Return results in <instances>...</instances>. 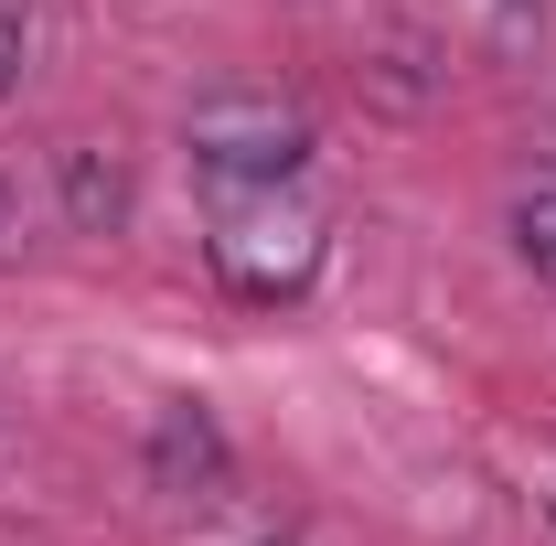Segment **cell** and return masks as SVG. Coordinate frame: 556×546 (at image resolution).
Instances as JSON below:
<instances>
[{
	"mask_svg": "<svg viewBox=\"0 0 556 546\" xmlns=\"http://www.w3.org/2000/svg\"><path fill=\"white\" fill-rule=\"evenodd\" d=\"M204 258L236 300H300L321 278V214L300 204L289 183H214Z\"/></svg>",
	"mask_w": 556,
	"mask_h": 546,
	"instance_id": "1",
	"label": "cell"
},
{
	"mask_svg": "<svg viewBox=\"0 0 556 546\" xmlns=\"http://www.w3.org/2000/svg\"><path fill=\"white\" fill-rule=\"evenodd\" d=\"M182 150H193L204 183H300L311 119L289 97H268V86H214V97H193V119H182Z\"/></svg>",
	"mask_w": 556,
	"mask_h": 546,
	"instance_id": "2",
	"label": "cell"
},
{
	"mask_svg": "<svg viewBox=\"0 0 556 546\" xmlns=\"http://www.w3.org/2000/svg\"><path fill=\"white\" fill-rule=\"evenodd\" d=\"M150 482H161V493H193V504L225 482V429H214L193 397H172V408L150 418Z\"/></svg>",
	"mask_w": 556,
	"mask_h": 546,
	"instance_id": "3",
	"label": "cell"
},
{
	"mask_svg": "<svg viewBox=\"0 0 556 546\" xmlns=\"http://www.w3.org/2000/svg\"><path fill=\"white\" fill-rule=\"evenodd\" d=\"M65 214L86 236H118V225H129V172H118L108 150H65Z\"/></svg>",
	"mask_w": 556,
	"mask_h": 546,
	"instance_id": "4",
	"label": "cell"
},
{
	"mask_svg": "<svg viewBox=\"0 0 556 546\" xmlns=\"http://www.w3.org/2000/svg\"><path fill=\"white\" fill-rule=\"evenodd\" d=\"M514 247H525V269H535V278L556 289V172L514 194Z\"/></svg>",
	"mask_w": 556,
	"mask_h": 546,
	"instance_id": "5",
	"label": "cell"
},
{
	"mask_svg": "<svg viewBox=\"0 0 556 546\" xmlns=\"http://www.w3.org/2000/svg\"><path fill=\"white\" fill-rule=\"evenodd\" d=\"M22 54H33V33H22V11H0V97L22 86Z\"/></svg>",
	"mask_w": 556,
	"mask_h": 546,
	"instance_id": "6",
	"label": "cell"
},
{
	"mask_svg": "<svg viewBox=\"0 0 556 546\" xmlns=\"http://www.w3.org/2000/svg\"><path fill=\"white\" fill-rule=\"evenodd\" d=\"M11 236H22V214H11V194H0V247H11Z\"/></svg>",
	"mask_w": 556,
	"mask_h": 546,
	"instance_id": "7",
	"label": "cell"
}]
</instances>
